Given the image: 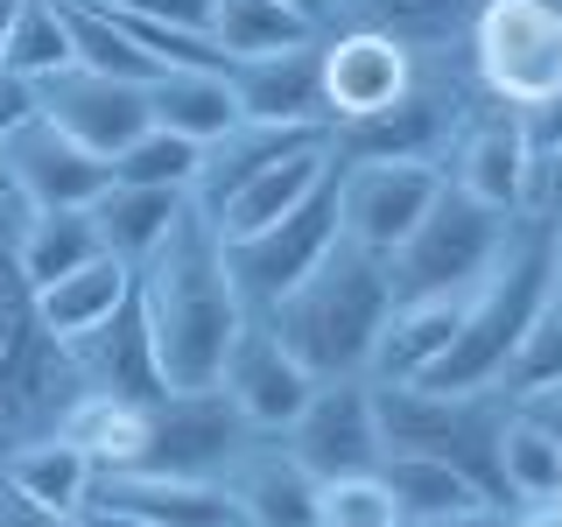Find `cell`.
<instances>
[{
  "label": "cell",
  "mask_w": 562,
  "mask_h": 527,
  "mask_svg": "<svg viewBox=\"0 0 562 527\" xmlns=\"http://www.w3.org/2000/svg\"><path fill=\"white\" fill-rule=\"evenodd\" d=\"M134 303L148 316L155 359L169 386H211L233 351L239 324L254 310L239 303L233 268H225V239L198 204L169 225V239L134 268Z\"/></svg>",
  "instance_id": "6da1fadb"
},
{
  "label": "cell",
  "mask_w": 562,
  "mask_h": 527,
  "mask_svg": "<svg viewBox=\"0 0 562 527\" xmlns=\"http://www.w3.org/2000/svg\"><path fill=\"white\" fill-rule=\"evenodd\" d=\"M386 310H394L386 260L338 239L289 295H274V303L254 310V316L295 351V366H303L310 380H351L373 359V338H380Z\"/></svg>",
  "instance_id": "7a4b0ae2"
},
{
  "label": "cell",
  "mask_w": 562,
  "mask_h": 527,
  "mask_svg": "<svg viewBox=\"0 0 562 527\" xmlns=\"http://www.w3.org/2000/svg\"><path fill=\"white\" fill-rule=\"evenodd\" d=\"M22 218L29 204L0 176V450L49 436L64 408L78 401V373H70L64 345L35 316V289L22 274Z\"/></svg>",
  "instance_id": "3957f363"
},
{
  "label": "cell",
  "mask_w": 562,
  "mask_h": 527,
  "mask_svg": "<svg viewBox=\"0 0 562 527\" xmlns=\"http://www.w3.org/2000/svg\"><path fill=\"white\" fill-rule=\"evenodd\" d=\"M541 303H549V233H541V211H527V218H514L499 260L471 281L457 338L422 386H499L506 359L520 351Z\"/></svg>",
  "instance_id": "277c9868"
},
{
  "label": "cell",
  "mask_w": 562,
  "mask_h": 527,
  "mask_svg": "<svg viewBox=\"0 0 562 527\" xmlns=\"http://www.w3.org/2000/svg\"><path fill=\"white\" fill-rule=\"evenodd\" d=\"M373 408H380V444L386 450L436 457V464L464 471L479 492L506 500L499 492V436H506V415H514V394H506V386H422V380L380 386L373 380Z\"/></svg>",
  "instance_id": "5b68a950"
},
{
  "label": "cell",
  "mask_w": 562,
  "mask_h": 527,
  "mask_svg": "<svg viewBox=\"0 0 562 527\" xmlns=\"http://www.w3.org/2000/svg\"><path fill=\"white\" fill-rule=\"evenodd\" d=\"M457 57L485 105H549L562 92V0H479L457 29Z\"/></svg>",
  "instance_id": "8992f818"
},
{
  "label": "cell",
  "mask_w": 562,
  "mask_h": 527,
  "mask_svg": "<svg viewBox=\"0 0 562 527\" xmlns=\"http://www.w3.org/2000/svg\"><path fill=\"white\" fill-rule=\"evenodd\" d=\"M479 105L485 99H479V85H471L464 57H457V43H429L408 92L386 105V113L330 134V155H345V162H429V169H443L457 127H464Z\"/></svg>",
  "instance_id": "52a82bcc"
},
{
  "label": "cell",
  "mask_w": 562,
  "mask_h": 527,
  "mask_svg": "<svg viewBox=\"0 0 562 527\" xmlns=\"http://www.w3.org/2000/svg\"><path fill=\"white\" fill-rule=\"evenodd\" d=\"M506 233H514V218L506 211H492L479 198H464V190H436V204L422 211V225L408 239L386 254V289L401 295H457L471 289L492 260H499Z\"/></svg>",
  "instance_id": "ba28073f"
},
{
  "label": "cell",
  "mask_w": 562,
  "mask_h": 527,
  "mask_svg": "<svg viewBox=\"0 0 562 527\" xmlns=\"http://www.w3.org/2000/svg\"><path fill=\"white\" fill-rule=\"evenodd\" d=\"M422 70V43L380 29H324L316 35V105H324V134H345L359 120L386 113Z\"/></svg>",
  "instance_id": "9c48e42d"
},
{
  "label": "cell",
  "mask_w": 562,
  "mask_h": 527,
  "mask_svg": "<svg viewBox=\"0 0 562 527\" xmlns=\"http://www.w3.org/2000/svg\"><path fill=\"white\" fill-rule=\"evenodd\" d=\"M330 246H338V169H330L295 211H281L274 225L225 239V268H233V289H239L246 310H268L274 295H289L295 281L330 254Z\"/></svg>",
  "instance_id": "30bf717a"
},
{
  "label": "cell",
  "mask_w": 562,
  "mask_h": 527,
  "mask_svg": "<svg viewBox=\"0 0 562 527\" xmlns=\"http://www.w3.org/2000/svg\"><path fill=\"white\" fill-rule=\"evenodd\" d=\"M22 99H29L35 120H49V127L70 134L78 148H92L99 162H113V155L148 127V85L113 78V70H92V64L49 70V78H35Z\"/></svg>",
  "instance_id": "8fae6325"
},
{
  "label": "cell",
  "mask_w": 562,
  "mask_h": 527,
  "mask_svg": "<svg viewBox=\"0 0 562 527\" xmlns=\"http://www.w3.org/2000/svg\"><path fill=\"white\" fill-rule=\"evenodd\" d=\"M281 444L295 450V464L310 479H345V471H380V408H373V380H316L310 401L295 408V422L281 429Z\"/></svg>",
  "instance_id": "7c38bea8"
},
{
  "label": "cell",
  "mask_w": 562,
  "mask_h": 527,
  "mask_svg": "<svg viewBox=\"0 0 562 527\" xmlns=\"http://www.w3.org/2000/svg\"><path fill=\"white\" fill-rule=\"evenodd\" d=\"M443 183L492 204V211H506V218H527V211H535V183H541V155H535V141H527L520 113L479 105V113L457 127L450 155H443Z\"/></svg>",
  "instance_id": "4fadbf2b"
},
{
  "label": "cell",
  "mask_w": 562,
  "mask_h": 527,
  "mask_svg": "<svg viewBox=\"0 0 562 527\" xmlns=\"http://www.w3.org/2000/svg\"><path fill=\"white\" fill-rule=\"evenodd\" d=\"M246 415L218 386H169L148 401V450L134 471H176V479H218L246 444Z\"/></svg>",
  "instance_id": "5bb4252c"
},
{
  "label": "cell",
  "mask_w": 562,
  "mask_h": 527,
  "mask_svg": "<svg viewBox=\"0 0 562 527\" xmlns=\"http://www.w3.org/2000/svg\"><path fill=\"white\" fill-rule=\"evenodd\" d=\"M436 190H443V169L429 162H345L338 155V239L386 260L422 225Z\"/></svg>",
  "instance_id": "9a60e30c"
},
{
  "label": "cell",
  "mask_w": 562,
  "mask_h": 527,
  "mask_svg": "<svg viewBox=\"0 0 562 527\" xmlns=\"http://www.w3.org/2000/svg\"><path fill=\"white\" fill-rule=\"evenodd\" d=\"M0 176L14 183V198L29 211H85L113 183V169H105L92 148H78V141L57 134L49 120H35L29 105H22V120L0 134Z\"/></svg>",
  "instance_id": "2e32d148"
},
{
  "label": "cell",
  "mask_w": 562,
  "mask_h": 527,
  "mask_svg": "<svg viewBox=\"0 0 562 527\" xmlns=\"http://www.w3.org/2000/svg\"><path fill=\"white\" fill-rule=\"evenodd\" d=\"M218 386L225 401L246 415V429H268V436H281L295 422V408L310 401V373L295 366V351L274 338L260 316H246L239 324V338H233V351H225V366H218Z\"/></svg>",
  "instance_id": "e0dca14e"
},
{
  "label": "cell",
  "mask_w": 562,
  "mask_h": 527,
  "mask_svg": "<svg viewBox=\"0 0 562 527\" xmlns=\"http://www.w3.org/2000/svg\"><path fill=\"white\" fill-rule=\"evenodd\" d=\"M211 485L225 492V506H233L239 527H310L316 520V479L268 429L246 436V444L233 450V464H225Z\"/></svg>",
  "instance_id": "ac0fdd59"
},
{
  "label": "cell",
  "mask_w": 562,
  "mask_h": 527,
  "mask_svg": "<svg viewBox=\"0 0 562 527\" xmlns=\"http://www.w3.org/2000/svg\"><path fill=\"white\" fill-rule=\"evenodd\" d=\"M64 359H70V373H78V394H113V401L169 394L162 359H155V338H148V316H140L134 295L105 316V324L64 338Z\"/></svg>",
  "instance_id": "d6986e66"
},
{
  "label": "cell",
  "mask_w": 562,
  "mask_h": 527,
  "mask_svg": "<svg viewBox=\"0 0 562 527\" xmlns=\"http://www.w3.org/2000/svg\"><path fill=\"white\" fill-rule=\"evenodd\" d=\"M464 295H401L394 310H386L380 338H373V359H366V380L380 386H401V380H429L436 359L450 351L457 338V316H464Z\"/></svg>",
  "instance_id": "ffe728a7"
},
{
  "label": "cell",
  "mask_w": 562,
  "mask_h": 527,
  "mask_svg": "<svg viewBox=\"0 0 562 527\" xmlns=\"http://www.w3.org/2000/svg\"><path fill=\"white\" fill-rule=\"evenodd\" d=\"M316 141H330L324 127H281V120H233L225 134H211L198 148V176H190V204L198 211H218L246 176H260L268 162L295 148H316Z\"/></svg>",
  "instance_id": "44dd1931"
},
{
  "label": "cell",
  "mask_w": 562,
  "mask_h": 527,
  "mask_svg": "<svg viewBox=\"0 0 562 527\" xmlns=\"http://www.w3.org/2000/svg\"><path fill=\"white\" fill-rule=\"evenodd\" d=\"M99 506L148 520V527H239L225 492L211 479H176V471H99L92 479Z\"/></svg>",
  "instance_id": "7402d4cb"
},
{
  "label": "cell",
  "mask_w": 562,
  "mask_h": 527,
  "mask_svg": "<svg viewBox=\"0 0 562 527\" xmlns=\"http://www.w3.org/2000/svg\"><path fill=\"white\" fill-rule=\"evenodd\" d=\"M239 120H281V127H324L316 105V43L274 49V57H239L225 64Z\"/></svg>",
  "instance_id": "603a6c76"
},
{
  "label": "cell",
  "mask_w": 562,
  "mask_h": 527,
  "mask_svg": "<svg viewBox=\"0 0 562 527\" xmlns=\"http://www.w3.org/2000/svg\"><path fill=\"white\" fill-rule=\"evenodd\" d=\"M338 169V155H330V141H316V148H295L281 155V162H268L260 176H246V183L225 198L218 211H204L211 225H218V239H239V233H260V225H274L281 211H295L310 198L324 176Z\"/></svg>",
  "instance_id": "cb8c5ba5"
},
{
  "label": "cell",
  "mask_w": 562,
  "mask_h": 527,
  "mask_svg": "<svg viewBox=\"0 0 562 527\" xmlns=\"http://www.w3.org/2000/svg\"><path fill=\"white\" fill-rule=\"evenodd\" d=\"M148 120L169 127V134H183V141H198V148L211 134H225L239 120L225 64H169V70H155L148 78Z\"/></svg>",
  "instance_id": "d4e9b609"
},
{
  "label": "cell",
  "mask_w": 562,
  "mask_h": 527,
  "mask_svg": "<svg viewBox=\"0 0 562 527\" xmlns=\"http://www.w3.org/2000/svg\"><path fill=\"white\" fill-rule=\"evenodd\" d=\"M190 211V190H148V183H105L92 198V225L105 239V254L140 268L155 246L169 239V225Z\"/></svg>",
  "instance_id": "484cf974"
},
{
  "label": "cell",
  "mask_w": 562,
  "mask_h": 527,
  "mask_svg": "<svg viewBox=\"0 0 562 527\" xmlns=\"http://www.w3.org/2000/svg\"><path fill=\"white\" fill-rule=\"evenodd\" d=\"M0 479H8L22 500L35 506H49V514H78L85 500H92V457H85L70 436H29V444H14V450H0Z\"/></svg>",
  "instance_id": "4316f807"
},
{
  "label": "cell",
  "mask_w": 562,
  "mask_h": 527,
  "mask_svg": "<svg viewBox=\"0 0 562 527\" xmlns=\"http://www.w3.org/2000/svg\"><path fill=\"white\" fill-rule=\"evenodd\" d=\"M127 295H134V268L113 260V254H99V260H85V268H70L64 281L35 289V316H43V330L64 345V338H78V330L105 324Z\"/></svg>",
  "instance_id": "83f0119b"
},
{
  "label": "cell",
  "mask_w": 562,
  "mask_h": 527,
  "mask_svg": "<svg viewBox=\"0 0 562 527\" xmlns=\"http://www.w3.org/2000/svg\"><path fill=\"white\" fill-rule=\"evenodd\" d=\"M57 436H70L92 471H134L148 450V401H113V394H78L57 422Z\"/></svg>",
  "instance_id": "f1b7e54d"
},
{
  "label": "cell",
  "mask_w": 562,
  "mask_h": 527,
  "mask_svg": "<svg viewBox=\"0 0 562 527\" xmlns=\"http://www.w3.org/2000/svg\"><path fill=\"white\" fill-rule=\"evenodd\" d=\"M211 49L218 64H239V57H274V49H295V43H316V29L289 0H211Z\"/></svg>",
  "instance_id": "f546056e"
},
{
  "label": "cell",
  "mask_w": 562,
  "mask_h": 527,
  "mask_svg": "<svg viewBox=\"0 0 562 527\" xmlns=\"http://www.w3.org/2000/svg\"><path fill=\"white\" fill-rule=\"evenodd\" d=\"M479 0H330L324 29H380L401 35V43H457V29L471 22Z\"/></svg>",
  "instance_id": "4dcf8cb0"
},
{
  "label": "cell",
  "mask_w": 562,
  "mask_h": 527,
  "mask_svg": "<svg viewBox=\"0 0 562 527\" xmlns=\"http://www.w3.org/2000/svg\"><path fill=\"white\" fill-rule=\"evenodd\" d=\"M70 64V22H64V0H14L8 35H0V78L29 85L49 78V70Z\"/></svg>",
  "instance_id": "1f68e13d"
},
{
  "label": "cell",
  "mask_w": 562,
  "mask_h": 527,
  "mask_svg": "<svg viewBox=\"0 0 562 527\" xmlns=\"http://www.w3.org/2000/svg\"><path fill=\"white\" fill-rule=\"evenodd\" d=\"M105 239L92 225V204L85 211H29L22 218V274L29 289H49V281H64L70 268H85V260H99Z\"/></svg>",
  "instance_id": "d6a6232c"
},
{
  "label": "cell",
  "mask_w": 562,
  "mask_h": 527,
  "mask_svg": "<svg viewBox=\"0 0 562 527\" xmlns=\"http://www.w3.org/2000/svg\"><path fill=\"white\" fill-rule=\"evenodd\" d=\"M380 479H386V492H394V506H401V527L457 514V506H471V500H492V492H479L464 471L436 464V457H408V450H386Z\"/></svg>",
  "instance_id": "836d02e7"
},
{
  "label": "cell",
  "mask_w": 562,
  "mask_h": 527,
  "mask_svg": "<svg viewBox=\"0 0 562 527\" xmlns=\"http://www.w3.org/2000/svg\"><path fill=\"white\" fill-rule=\"evenodd\" d=\"M64 22H70V64H92V70H113V78H155V64L140 57V43L99 0H64Z\"/></svg>",
  "instance_id": "e575fe53"
},
{
  "label": "cell",
  "mask_w": 562,
  "mask_h": 527,
  "mask_svg": "<svg viewBox=\"0 0 562 527\" xmlns=\"http://www.w3.org/2000/svg\"><path fill=\"white\" fill-rule=\"evenodd\" d=\"M555 485H562V450L514 408L506 415V436H499V492L520 506V500H549Z\"/></svg>",
  "instance_id": "d590c367"
},
{
  "label": "cell",
  "mask_w": 562,
  "mask_h": 527,
  "mask_svg": "<svg viewBox=\"0 0 562 527\" xmlns=\"http://www.w3.org/2000/svg\"><path fill=\"white\" fill-rule=\"evenodd\" d=\"M113 183H148V190H190V176H198V141L169 134V127H140L127 148L113 155Z\"/></svg>",
  "instance_id": "8d00e7d4"
},
{
  "label": "cell",
  "mask_w": 562,
  "mask_h": 527,
  "mask_svg": "<svg viewBox=\"0 0 562 527\" xmlns=\"http://www.w3.org/2000/svg\"><path fill=\"white\" fill-rule=\"evenodd\" d=\"M316 527H401V506L380 471H345L316 479Z\"/></svg>",
  "instance_id": "74e56055"
},
{
  "label": "cell",
  "mask_w": 562,
  "mask_h": 527,
  "mask_svg": "<svg viewBox=\"0 0 562 527\" xmlns=\"http://www.w3.org/2000/svg\"><path fill=\"white\" fill-rule=\"evenodd\" d=\"M555 380H562V295L549 289V303L535 310V324H527L520 351L506 359L499 386H506V394H527V386H555Z\"/></svg>",
  "instance_id": "f35d334b"
},
{
  "label": "cell",
  "mask_w": 562,
  "mask_h": 527,
  "mask_svg": "<svg viewBox=\"0 0 562 527\" xmlns=\"http://www.w3.org/2000/svg\"><path fill=\"white\" fill-rule=\"evenodd\" d=\"M113 14H140V22H162V29H198L211 22V0H99Z\"/></svg>",
  "instance_id": "ab89813d"
},
{
  "label": "cell",
  "mask_w": 562,
  "mask_h": 527,
  "mask_svg": "<svg viewBox=\"0 0 562 527\" xmlns=\"http://www.w3.org/2000/svg\"><path fill=\"white\" fill-rule=\"evenodd\" d=\"M514 408L562 450V380H555V386H527V394H514Z\"/></svg>",
  "instance_id": "60d3db41"
},
{
  "label": "cell",
  "mask_w": 562,
  "mask_h": 527,
  "mask_svg": "<svg viewBox=\"0 0 562 527\" xmlns=\"http://www.w3.org/2000/svg\"><path fill=\"white\" fill-rule=\"evenodd\" d=\"M0 527H78V514H49V506L22 500V492L0 479Z\"/></svg>",
  "instance_id": "b9f144b4"
},
{
  "label": "cell",
  "mask_w": 562,
  "mask_h": 527,
  "mask_svg": "<svg viewBox=\"0 0 562 527\" xmlns=\"http://www.w3.org/2000/svg\"><path fill=\"white\" fill-rule=\"evenodd\" d=\"M520 127H527V141H535L541 162H549V155H562V92H555L549 105H535V113H520Z\"/></svg>",
  "instance_id": "7bdbcfd3"
},
{
  "label": "cell",
  "mask_w": 562,
  "mask_h": 527,
  "mask_svg": "<svg viewBox=\"0 0 562 527\" xmlns=\"http://www.w3.org/2000/svg\"><path fill=\"white\" fill-rule=\"evenodd\" d=\"M415 527H514V506L506 500H471L457 514H436V520H415Z\"/></svg>",
  "instance_id": "ee69618b"
},
{
  "label": "cell",
  "mask_w": 562,
  "mask_h": 527,
  "mask_svg": "<svg viewBox=\"0 0 562 527\" xmlns=\"http://www.w3.org/2000/svg\"><path fill=\"white\" fill-rule=\"evenodd\" d=\"M535 211H562V155L541 162V183H535Z\"/></svg>",
  "instance_id": "f6af8a7d"
},
{
  "label": "cell",
  "mask_w": 562,
  "mask_h": 527,
  "mask_svg": "<svg viewBox=\"0 0 562 527\" xmlns=\"http://www.w3.org/2000/svg\"><path fill=\"white\" fill-rule=\"evenodd\" d=\"M78 527H148V520L120 514V506H99V500H85V506H78Z\"/></svg>",
  "instance_id": "bcb514c9"
},
{
  "label": "cell",
  "mask_w": 562,
  "mask_h": 527,
  "mask_svg": "<svg viewBox=\"0 0 562 527\" xmlns=\"http://www.w3.org/2000/svg\"><path fill=\"white\" fill-rule=\"evenodd\" d=\"M514 527H562V506L555 500H520L514 506Z\"/></svg>",
  "instance_id": "7dc6e473"
},
{
  "label": "cell",
  "mask_w": 562,
  "mask_h": 527,
  "mask_svg": "<svg viewBox=\"0 0 562 527\" xmlns=\"http://www.w3.org/2000/svg\"><path fill=\"white\" fill-rule=\"evenodd\" d=\"M541 233H549V289L562 295V211H541Z\"/></svg>",
  "instance_id": "c3c4849f"
},
{
  "label": "cell",
  "mask_w": 562,
  "mask_h": 527,
  "mask_svg": "<svg viewBox=\"0 0 562 527\" xmlns=\"http://www.w3.org/2000/svg\"><path fill=\"white\" fill-rule=\"evenodd\" d=\"M22 105H29V99H22V85H8V92H0V134L22 120Z\"/></svg>",
  "instance_id": "681fc988"
},
{
  "label": "cell",
  "mask_w": 562,
  "mask_h": 527,
  "mask_svg": "<svg viewBox=\"0 0 562 527\" xmlns=\"http://www.w3.org/2000/svg\"><path fill=\"white\" fill-rule=\"evenodd\" d=\"M289 8H295V14H303V22H310L316 35H324V22H330V0H289Z\"/></svg>",
  "instance_id": "f907efd6"
},
{
  "label": "cell",
  "mask_w": 562,
  "mask_h": 527,
  "mask_svg": "<svg viewBox=\"0 0 562 527\" xmlns=\"http://www.w3.org/2000/svg\"><path fill=\"white\" fill-rule=\"evenodd\" d=\"M8 14H14V0H0V35H8Z\"/></svg>",
  "instance_id": "816d5d0a"
},
{
  "label": "cell",
  "mask_w": 562,
  "mask_h": 527,
  "mask_svg": "<svg viewBox=\"0 0 562 527\" xmlns=\"http://www.w3.org/2000/svg\"><path fill=\"white\" fill-rule=\"evenodd\" d=\"M549 500H555V506H562V485H555V492H549Z\"/></svg>",
  "instance_id": "f5cc1de1"
},
{
  "label": "cell",
  "mask_w": 562,
  "mask_h": 527,
  "mask_svg": "<svg viewBox=\"0 0 562 527\" xmlns=\"http://www.w3.org/2000/svg\"><path fill=\"white\" fill-rule=\"evenodd\" d=\"M0 92H8V78H0Z\"/></svg>",
  "instance_id": "db71d44e"
},
{
  "label": "cell",
  "mask_w": 562,
  "mask_h": 527,
  "mask_svg": "<svg viewBox=\"0 0 562 527\" xmlns=\"http://www.w3.org/2000/svg\"><path fill=\"white\" fill-rule=\"evenodd\" d=\"M310 527H316V520H310Z\"/></svg>",
  "instance_id": "11a10c76"
}]
</instances>
